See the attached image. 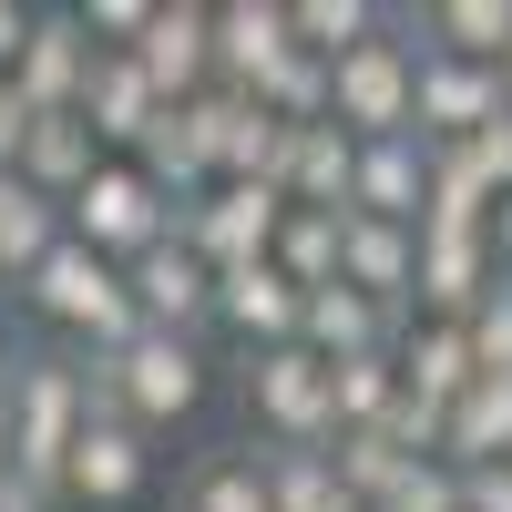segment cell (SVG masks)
I'll list each match as a JSON object with an SVG mask.
<instances>
[{
    "instance_id": "cell-1",
    "label": "cell",
    "mask_w": 512,
    "mask_h": 512,
    "mask_svg": "<svg viewBox=\"0 0 512 512\" xmlns=\"http://www.w3.org/2000/svg\"><path fill=\"white\" fill-rule=\"evenodd\" d=\"M21 308H31L41 328H62V338H72V359H113V349H134V338H144L123 267H113V256H93L82 236H62V246L21 277Z\"/></svg>"
},
{
    "instance_id": "cell-2",
    "label": "cell",
    "mask_w": 512,
    "mask_h": 512,
    "mask_svg": "<svg viewBox=\"0 0 512 512\" xmlns=\"http://www.w3.org/2000/svg\"><path fill=\"white\" fill-rule=\"evenodd\" d=\"M82 390H93L103 420H134V431H175V420H195L205 400V349L195 338H134V349L113 359H82Z\"/></svg>"
},
{
    "instance_id": "cell-3",
    "label": "cell",
    "mask_w": 512,
    "mask_h": 512,
    "mask_svg": "<svg viewBox=\"0 0 512 512\" xmlns=\"http://www.w3.org/2000/svg\"><path fill=\"white\" fill-rule=\"evenodd\" d=\"M11 461L21 472H41V482H62V461H72V441L93 431V390H82V359H62V349H31L21 369H11Z\"/></svg>"
},
{
    "instance_id": "cell-4",
    "label": "cell",
    "mask_w": 512,
    "mask_h": 512,
    "mask_svg": "<svg viewBox=\"0 0 512 512\" xmlns=\"http://www.w3.org/2000/svg\"><path fill=\"white\" fill-rule=\"evenodd\" d=\"M338 134H359V144L420 134V31H410V11L338 62Z\"/></svg>"
},
{
    "instance_id": "cell-5",
    "label": "cell",
    "mask_w": 512,
    "mask_h": 512,
    "mask_svg": "<svg viewBox=\"0 0 512 512\" xmlns=\"http://www.w3.org/2000/svg\"><path fill=\"white\" fill-rule=\"evenodd\" d=\"M175 216H185V205L164 195V185L144 175L134 154H113L103 175H93V185H82V195L62 205V226H72L82 246H93V256H113V267H134V256H154L164 236H175Z\"/></svg>"
},
{
    "instance_id": "cell-6",
    "label": "cell",
    "mask_w": 512,
    "mask_h": 512,
    "mask_svg": "<svg viewBox=\"0 0 512 512\" xmlns=\"http://www.w3.org/2000/svg\"><path fill=\"white\" fill-rule=\"evenodd\" d=\"M246 420H256L277 451H328V441H338L328 359H318V349H267V359H246Z\"/></svg>"
},
{
    "instance_id": "cell-7",
    "label": "cell",
    "mask_w": 512,
    "mask_h": 512,
    "mask_svg": "<svg viewBox=\"0 0 512 512\" xmlns=\"http://www.w3.org/2000/svg\"><path fill=\"white\" fill-rule=\"evenodd\" d=\"M277 226H287V195H277V185H216V195H195L185 216H175V236H185L216 277L277 256Z\"/></svg>"
},
{
    "instance_id": "cell-8",
    "label": "cell",
    "mask_w": 512,
    "mask_h": 512,
    "mask_svg": "<svg viewBox=\"0 0 512 512\" xmlns=\"http://www.w3.org/2000/svg\"><path fill=\"white\" fill-rule=\"evenodd\" d=\"M123 287H134V318L154 338H195V328H216V267L185 246V236H164L154 256H134L123 267Z\"/></svg>"
},
{
    "instance_id": "cell-9",
    "label": "cell",
    "mask_w": 512,
    "mask_h": 512,
    "mask_svg": "<svg viewBox=\"0 0 512 512\" xmlns=\"http://www.w3.org/2000/svg\"><path fill=\"white\" fill-rule=\"evenodd\" d=\"M144 482H154V431L93 410V431H82L72 461H62V502H82V512H123V502H144Z\"/></svg>"
},
{
    "instance_id": "cell-10",
    "label": "cell",
    "mask_w": 512,
    "mask_h": 512,
    "mask_svg": "<svg viewBox=\"0 0 512 512\" xmlns=\"http://www.w3.org/2000/svg\"><path fill=\"white\" fill-rule=\"evenodd\" d=\"M216 328L236 338L246 359L297 349V328H308V287H287V277H277V256H256V267H226V277H216Z\"/></svg>"
},
{
    "instance_id": "cell-11",
    "label": "cell",
    "mask_w": 512,
    "mask_h": 512,
    "mask_svg": "<svg viewBox=\"0 0 512 512\" xmlns=\"http://www.w3.org/2000/svg\"><path fill=\"white\" fill-rule=\"evenodd\" d=\"M134 62H144V82L164 103H205L216 93V11L205 0H164L154 31L134 41Z\"/></svg>"
},
{
    "instance_id": "cell-12",
    "label": "cell",
    "mask_w": 512,
    "mask_h": 512,
    "mask_svg": "<svg viewBox=\"0 0 512 512\" xmlns=\"http://www.w3.org/2000/svg\"><path fill=\"white\" fill-rule=\"evenodd\" d=\"M492 113H512L502 103V62H451V52L420 41V144H472Z\"/></svg>"
},
{
    "instance_id": "cell-13",
    "label": "cell",
    "mask_w": 512,
    "mask_h": 512,
    "mask_svg": "<svg viewBox=\"0 0 512 512\" xmlns=\"http://www.w3.org/2000/svg\"><path fill=\"white\" fill-rule=\"evenodd\" d=\"M82 82H93V31H82V11H41L31 52L11 62V93L31 113H82Z\"/></svg>"
},
{
    "instance_id": "cell-14",
    "label": "cell",
    "mask_w": 512,
    "mask_h": 512,
    "mask_svg": "<svg viewBox=\"0 0 512 512\" xmlns=\"http://www.w3.org/2000/svg\"><path fill=\"white\" fill-rule=\"evenodd\" d=\"M502 287V256L472 226H420V318H472Z\"/></svg>"
},
{
    "instance_id": "cell-15",
    "label": "cell",
    "mask_w": 512,
    "mask_h": 512,
    "mask_svg": "<svg viewBox=\"0 0 512 512\" xmlns=\"http://www.w3.org/2000/svg\"><path fill=\"white\" fill-rule=\"evenodd\" d=\"M338 277L379 308L420 318V226H379V216H349V246H338Z\"/></svg>"
},
{
    "instance_id": "cell-16",
    "label": "cell",
    "mask_w": 512,
    "mask_h": 512,
    "mask_svg": "<svg viewBox=\"0 0 512 512\" xmlns=\"http://www.w3.org/2000/svg\"><path fill=\"white\" fill-rule=\"evenodd\" d=\"M400 338H410L400 308H379V297H359L349 277H338V287L308 297V328H297V349H318V359L338 369V359H379V349H400Z\"/></svg>"
},
{
    "instance_id": "cell-17",
    "label": "cell",
    "mask_w": 512,
    "mask_h": 512,
    "mask_svg": "<svg viewBox=\"0 0 512 512\" xmlns=\"http://www.w3.org/2000/svg\"><path fill=\"white\" fill-rule=\"evenodd\" d=\"M349 216H379V226H420V216H431V144H420V134L359 144V185H349Z\"/></svg>"
},
{
    "instance_id": "cell-18",
    "label": "cell",
    "mask_w": 512,
    "mask_h": 512,
    "mask_svg": "<svg viewBox=\"0 0 512 512\" xmlns=\"http://www.w3.org/2000/svg\"><path fill=\"white\" fill-rule=\"evenodd\" d=\"M205 144H216V185H277L287 123L256 93H205Z\"/></svg>"
},
{
    "instance_id": "cell-19",
    "label": "cell",
    "mask_w": 512,
    "mask_h": 512,
    "mask_svg": "<svg viewBox=\"0 0 512 512\" xmlns=\"http://www.w3.org/2000/svg\"><path fill=\"white\" fill-rule=\"evenodd\" d=\"M287 52H297L287 0H226L216 11V93H256Z\"/></svg>"
},
{
    "instance_id": "cell-20",
    "label": "cell",
    "mask_w": 512,
    "mask_h": 512,
    "mask_svg": "<svg viewBox=\"0 0 512 512\" xmlns=\"http://www.w3.org/2000/svg\"><path fill=\"white\" fill-rule=\"evenodd\" d=\"M349 185H359V134H338V123L287 134V154H277V195L287 205H308V216H349Z\"/></svg>"
},
{
    "instance_id": "cell-21",
    "label": "cell",
    "mask_w": 512,
    "mask_h": 512,
    "mask_svg": "<svg viewBox=\"0 0 512 512\" xmlns=\"http://www.w3.org/2000/svg\"><path fill=\"white\" fill-rule=\"evenodd\" d=\"M103 164H113V154H103V134H93L82 113H31V134H21V164H11V175L41 185L52 205H72L82 185L103 175Z\"/></svg>"
},
{
    "instance_id": "cell-22",
    "label": "cell",
    "mask_w": 512,
    "mask_h": 512,
    "mask_svg": "<svg viewBox=\"0 0 512 512\" xmlns=\"http://www.w3.org/2000/svg\"><path fill=\"white\" fill-rule=\"evenodd\" d=\"M175 512H277L267 451H195L175 472Z\"/></svg>"
},
{
    "instance_id": "cell-23",
    "label": "cell",
    "mask_w": 512,
    "mask_h": 512,
    "mask_svg": "<svg viewBox=\"0 0 512 512\" xmlns=\"http://www.w3.org/2000/svg\"><path fill=\"white\" fill-rule=\"evenodd\" d=\"M400 379H410V390H431V400L482 390V369H472V328H461V318H410V338H400Z\"/></svg>"
},
{
    "instance_id": "cell-24",
    "label": "cell",
    "mask_w": 512,
    "mask_h": 512,
    "mask_svg": "<svg viewBox=\"0 0 512 512\" xmlns=\"http://www.w3.org/2000/svg\"><path fill=\"white\" fill-rule=\"evenodd\" d=\"M62 236H72V226H62V205H52V195L21 185V175H0V287H21Z\"/></svg>"
},
{
    "instance_id": "cell-25",
    "label": "cell",
    "mask_w": 512,
    "mask_h": 512,
    "mask_svg": "<svg viewBox=\"0 0 512 512\" xmlns=\"http://www.w3.org/2000/svg\"><path fill=\"white\" fill-rule=\"evenodd\" d=\"M410 31L451 62H502L512 52V0H431V11H410Z\"/></svg>"
},
{
    "instance_id": "cell-26",
    "label": "cell",
    "mask_w": 512,
    "mask_h": 512,
    "mask_svg": "<svg viewBox=\"0 0 512 512\" xmlns=\"http://www.w3.org/2000/svg\"><path fill=\"white\" fill-rule=\"evenodd\" d=\"M441 461H451V472H492V461H512V379H482V390L451 400Z\"/></svg>"
},
{
    "instance_id": "cell-27",
    "label": "cell",
    "mask_w": 512,
    "mask_h": 512,
    "mask_svg": "<svg viewBox=\"0 0 512 512\" xmlns=\"http://www.w3.org/2000/svg\"><path fill=\"white\" fill-rule=\"evenodd\" d=\"M400 390H410V379H400V349H379V359H338V369H328L338 441H349V431H379V420L400 410Z\"/></svg>"
},
{
    "instance_id": "cell-28",
    "label": "cell",
    "mask_w": 512,
    "mask_h": 512,
    "mask_svg": "<svg viewBox=\"0 0 512 512\" xmlns=\"http://www.w3.org/2000/svg\"><path fill=\"white\" fill-rule=\"evenodd\" d=\"M256 103H267L287 134H308V123H338V62H318V52H287L267 82H256Z\"/></svg>"
},
{
    "instance_id": "cell-29",
    "label": "cell",
    "mask_w": 512,
    "mask_h": 512,
    "mask_svg": "<svg viewBox=\"0 0 512 512\" xmlns=\"http://www.w3.org/2000/svg\"><path fill=\"white\" fill-rule=\"evenodd\" d=\"M492 175L472 164V144H431V216L420 226H472V236H492Z\"/></svg>"
},
{
    "instance_id": "cell-30",
    "label": "cell",
    "mask_w": 512,
    "mask_h": 512,
    "mask_svg": "<svg viewBox=\"0 0 512 512\" xmlns=\"http://www.w3.org/2000/svg\"><path fill=\"white\" fill-rule=\"evenodd\" d=\"M287 21H297V52H318V62H349L359 41H379L400 11H379V0H287Z\"/></svg>"
},
{
    "instance_id": "cell-31",
    "label": "cell",
    "mask_w": 512,
    "mask_h": 512,
    "mask_svg": "<svg viewBox=\"0 0 512 512\" xmlns=\"http://www.w3.org/2000/svg\"><path fill=\"white\" fill-rule=\"evenodd\" d=\"M338 246H349V216H308V205H287V226H277V277L287 287H338Z\"/></svg>"
},
{
    "instance_id": "cell-32",
    "label": "cell",
    "mask_w": 512,
    "mask_h": 512,
    "mask_svg": "<svg viewBox=\"0 0 512 512\" xmlns=\"http://www.w3.org/2000/svg\"><path fill=\"white\" fill-rule=\"evenodd\" d=\"M267 492H277V512H359V492L338 482L328 451H267Z\"/></svg>"
},
{
    "instance_id": "cell-33",
    "label": "cell",
    "mask_w": 512,
    "mask_h": 512,
    "mask_svg": "<svg viewBox=\"0 0 512 512\" xmlns=\"http://www.w3.org/2000/svg\"><path fill=\"white\" fill-rule=\"evenodd\" d=\"M328 461H338V482L359 492V512H379L400 492V472H410V451H390V431H349V441H328Z\"/></svg>"
},
{
    "instance_id": "cell-34",
    "label": "cell",
    "mask_w": 512,
    "mask_h": 512,
    "mask_svg": "<svg viewBox=\"0 0 512 512\" xmlns=\"http://www.w3.org/2000/svg\"><path fill=\"white\" fill-rule=\"evenodd\" d=\"M461 328H472V369H482V379H512V277H502Z\"/></svg>"
},
{
    "instance_id": "cell-35",
    "label": "cell",
    "mask_w": 512,
    "mask_h": 512,
    "mask_svg": "<svg viewBox=\"0 0 512 512\" xmlns=\"http://www.w3.org/2000/svg\"><path fill=\"white\" fill-rule=\"evenodd\" d=\"M379 512H461V472H451V461H410L400 492L379 502Z\"/></svg>"
},
{
    "instance_id": "cell-36",
    "label": "cell",
    "mask_w": 512,
    "mask_h": 512,
    "mask_svg": "<svg viewBox=\"0 0 512 512\" xmlns=\"http://www.w3.org/2000/svg\"><path fill=\"white\" fill-rule=\"evenodd\" d=\"M154 11H164V0H93L82 31H93V52H134V41L154 31Z\"/></svg>"
},
{
    "instance_id": "cell-37",
    "label": "cell",
    "mask_w": 512,
    "mask_h": 512,
    "mask_svg": "<svg viewBox=\"0 0 512 512\" xmlns=\"http://www.w3.org/2000/svg\"><path fill=\"white\" fill-rule=\"evenodd\" d=\"M472 164L492 175V195H512V113H492L482 134H472Z\"/></svg>"
},
{
    "instance_id": "cell-38",
    "label": "cell",
    "mask_w": 512,
    "mask_h": 512,
    "mask_svg": "<svg viewBox=\"0 0 512 512\" xmlns=\"http://www.w3.org/2000/svg\"><path fill=\"white\" fill-rule=\"evenodd\" d=\"M52 502H62V482L21 472V461H11V472H0V512H52Z\"/></svg>"
},
{
    "instance_id": "cell-39",
    "label": "cell",
    "mask_w": 512,
    "mask_h": 512,
    "mask_svg": "<svg viewBox=\"0 0 512 512\" xmlns=\"http://www.w3.org/2000/svg\"><path fill=\"white\" fill-rule=\"evenodd\" d=\"M461 512H512V461H492V472H461Z\"/></svg>"
},
{
    "instance_id": "cell-40",
    "label": "cell",
    "mask_w": 512,
    "mask_h": 512,
    "mask_svg": "<svg viewBox=\"0 0 512 512\" xmlns=\"http://www.w3.org/2000/svg\"><path fill=\"white\" fill-rule=\"evenodd\" d=\"M21 134H31V103L11 93V72H0V175L21 164Z\"/></svg>"
},
{
    "instance_id": "cell-41",
    "label": "cell",
    "mask_w": 512,
    "mask_h": 512,
    "mask_svg": "<svg viewBox=\"0 0 512 512\" xmlns=\"http://www.w3.org/2000/svg\"><path fill=\"white\" fill-rule=\"evenodd\" d=\"M31 21H41V11H21V0H0V72H11V62L31 52Z\"/></svg>"
},
{
    "instance_id": "cell-42",
    "label": "cell",
    "mask_w": 512,
    "mask_h": 512,
    "mask_svg": "<svg viewBox=\"0 0 512 512\" xmlns=\"http://www.w3.org/2000/svg\"><path fill=\"white\" fill-rule=\"evenodd\" d=\"M492 256H502V277H512V195L492 205Z\"/></svg>"
},
{
    "instance_id": "cell-43",
    "label": "cell",
    "mask_w": 512,
    "mask_h": 512,
    "mask_svg": "<svg viewBox=\"0 0 512 512\" xmlns=\"http://www.w3.org/2000/svg\"><path fill=\"white\" fill-rule=\"evenodd\" d=\"M11 369H21V359H11V349H0V410H11Z\"/></svg>"
},
{
    "instance_id": "cell-44",
    "label": "cell",
    "mask_w": 512,
    "mask_h": 512,
    "mask_svg": "<svg viewBox=\"0 0 512 512\" xmlns=\"http://www.w3.org/2000/svg\"><path fill=\"white\" fill-rule=\"evenodd\" d=\"M0 472H11V420H0Z\"/></svg>"
},
{
    "instance_id": "cell-45",
    "label": "cell",
    "mask_w": 512,
    "mask_h": 512,
    "mask_svg": "<svg viewBox=\"0 0 512 512\" xmlns=\"http://www.w3.org/2000/svg\"><path fill=\"white\" fill-rule=\"evenodd\" d=\"M502 103H512V52H502Z\"/></svg>"
}]
</instances>
